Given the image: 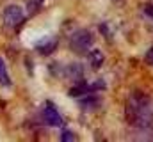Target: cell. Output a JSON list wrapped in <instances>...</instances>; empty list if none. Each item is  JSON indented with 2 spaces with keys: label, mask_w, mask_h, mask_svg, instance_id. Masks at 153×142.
Segmentation results:
<instances>
[{
  "label": "cell",
  "mask_w": 153,
  "mask_h": 142,
  "mask_svg": "<svg viewBox=\"0 0 153 142\" xmlns=\"http://www.w3.org/2000/svg\"><path fill=\"white\" fill-rule=\"evenodd\" d=\"M36 48H38L43 55H50V53L57 48V39H55V37L45 39V41H41V43H38V44H36Z\"/></svg>",
  "instance_id": "4"
},
{
  "label": "cell",
  "mask_w": 153,
  "mask_h": 142,
  "mask_svg": "<svg viewBox=\"0 0 153 142\" xmlns=\"http://www.w3.org/2000/svg\"><path fill=\"white\" fill-rule=\"evenodd\" d=\"M89 91H93V87H89V85H85V84H78L75 87H71L70 94H71V96H82V94H85V92H89Z\"/></svg>",
  "instance_id": "8"
},
{
  "label": "cell",
  "mask_w": 153,
  "mask_h": 142,
  "mask_svg": "<svg viewBox=\"0 0 153 142\" xmlns=\"http://www.w3.org/2000/svg\"><path fill=\"white\" fill-rule=\"evenodd\" d=\"M23 11H22V7H18V5H7L5 9H4V23H5V27H9V29H14V27H18L22 21H23Z\"/></svg>",
  "instance_id": "2"
},
{
  "label": "cell",
  "mask_w": 153,
  "mask_h": 142,
  "mask_svg": "<svg viewBox=\"0 0 153 142\" xmlns=\"http://www.w3.org/2000/svg\"><path fill=\"white\" fill-rule=\"evenodd\" d=\"M0 85H4V87L11 85V78H9V73H7V68H5L2 57H0Z\"/></svg>",
  "instance_id": "6"
},
{
  "label": "cell",
  "mask_w": 153,
  "mask_h": 142,
  "mask_svg": "<svg viewBox=\"0 0 153 142\" xmlns=\"http://www.w3.org/2000/svg\"><path fill=\"white\" fill-rule=\"evenodd\" d=\"M70 44H71V50L76 52V53H84L91 48L93 44V36L89 30H78L75 34L71 36L70 39Z\"/></svg>",
  "instance_id": "1"
},
{
  "label": "cell",
  "mask_w": 153,
  "mask_h": 142,
  "mask_svg": "<svg viewBox=\"0 0 153 142\" xmlns=\"http://www.w3.org/2000/svg\"><path fill=\"white\" fill-rule=\"evenodd\" d=\"M43 119H45V123L50 124V126H62V124H64L61 114L57 112V108L52 105V103H48V105L45 106V110H43Z\"/></svg>",
  "instance_id": "3"
},
{
  "label": "cell",
  "mask_w": 153,
  "mask_h": 142,
  "mask_svg": "<svg viewBox=\"0 0 153 142\" xmlns=\"http://www.w3.org/2000/svg\"><path fill=\"white\" fill-rule=\"evenodd\" d=\"M76 137L71 133V132H62V135H61V141H64V142H73Z\"/></svg>",
  "instance_id": "9"
},
{
  "label": "cell",
  "mask_w": 153,
  "mask_h": 142,
  "mask_svg": "<svg viewBox=\"0 0 153 142\" xmlns=\"http://www.w3.org/2000/svg\"><path fill=\"white\" fill-rule=\"evenodd\" d=\"M144 14L153 20V4H146V5H144Z\"/></svg>",
  "instance_id": "10"
},
{
  "label": "cell",
  "mask_w": 153,
  "mask_h": 142,
  "mask_svg": "<svg viewBox=\"0 0 153 142\" xmlns=\"http://www.w3.org/2000/svg\"><path fill=\"white\" fill-rule=\"evenodd\" d=\"M82 66L80 64H70L68 68H66V76L68 78H73V80H78V78H82Z\"/></svg>",
  "instance_id": "5"
},
{
  "label": "cell",
  "mask_w": 153,
  "mask_h": 142,
  "mask_svg": "<svg viewBox=\"0 0 153 142\" xmlns=\"http://www.w3.org/2000/svg\"><path fill=\"white\" fill-rule=\"evenodd\" d=\"M146 62L153 66V48H150V50L146 52Z\"/></svg>",
  "instance_id": "11"
},
{
  "label": "cell",
  "mask_w": 153,
  "mask_h": 142,
  "mask_svg": "<svg viewBox=\"0 0 153 142\" xmlns=\"http://www.w3.org/2000/svg\"><path fill=\"white\" fill-rule=\"evenodd\" d=\"M89 62H91V66H93V68H100V66H102V62H103V53H102L100 50L91 52V55H89Z\"/></svg>",
  "instance_id": "7"
}]
</instances>
